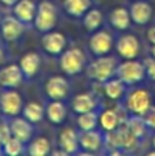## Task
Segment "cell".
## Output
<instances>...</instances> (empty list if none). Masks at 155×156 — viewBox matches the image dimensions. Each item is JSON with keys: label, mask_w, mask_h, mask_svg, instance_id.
<instances>
[{"label": "cell", "mask_w": 155, "mask_h": 156, "mask_svg": "<svg viewBox=\"0 0 155 156\" xmlns=\"http://www.w3.org/2000/svg\"><path fill=\"white\" fill-rule=\"evenodd\" d=\"M2 145H3V144L0 143V154H2Z\"/></svg>", "instance_id": "obj_39"}, {"label": "cell", "mask_w": 155, "mask_h": 156, "mask_svg": "<svg viewBox=\"0 0 155 156\" xmlns=\"http://www.w3.org/2000/svg\"><path fill=\"white\" fill-rule=\"evenodd\" d=\"M40 63H41L40 56H38L37 54H34V52H29V54H26L21 59L19 67H21L22 73H23L26 77H33L38 71Z\"/></svg>", "instance_id": "obj_24"}, {"label": "cell", "mask_w": 155, "mask_h": 156, "mask_svg": "<svg viewBox=\"0 0 155 156\" xmlns=\"http://www.w3.org/2000/svg\"><path fill=\"white\" fill-rule=\"evenodd\" d=\"M99 125V114L95 111H89V112H84V114H78L77 118V126L81 132L85 130H93L96 129Z\"/></svg>", "instance_id": "obj_27"}, {"label": "cell", "mask_w": 155, "mask_h": 156, "mask_svg": "<svg viewBox=\"0 0 155 156\" xmlns=\"http://www.w3.org/2000/svg\"><path fill=\"white\" fill-rule=\"evenodd\" d=\"M3 147H4V152L7 155L15 156L22 152V141H19L18 138H15V137H11L10 140H7L3 144Z\"/></svg>", "instance_id": "obj_30"}, {"label": "cell", "mask_w": 155, "mask_h": 156, "mask_svg": "<svg viewBox=\"0 0 155 156\" xmlns=\"http://www.w3.org/2000/svg\"><path fill=\"white\" fill-rule=\"evenodd\" d=\"M23 32V25L18 18H5L2 23V33L3 37L8 41L16 40Z\"/></svg>", "instance_id": "obj_19"}, {"label": "cell", "mask_w": 155, "mask_h": 156, "mask_svg": "<svg viewBox=\"0 0 155 156\" xmlns=\"http://www.w3.org/2000/svg\"><path fill=\"white\" fill-rule=\"evenodd\" d=\"M71 108L76 114L95 111L98 108V100L91 93H80L77 96H74L73 101H71Z\"/></svg>", "instance_id": "obj_16"}, {"label": "cell", "mask_w": 155, "mask_h": 156, "mask_svg": "<svg viewBox=\"0 0 155 156\" xmlns=\"http://www.w3.org/2000/svg\"><path fill=\"white\" fill-rule=\"evenodd\" d=\"M102 86H103V92L107 99L114 100V101L121 100L126 94V85L117 77L107 80L106 82L102 83Z\"/></svg>", "instance_id": "obj_17"}, {"label": "cell", "mask_w": 155, "mask_h": 156, "mask_svg": "<svg viewBox=\"0 0 155 156\" xmlns=\"http://www.w3.org/2000/svg\"><path fill=\"white\" fill-rule=\"evenodd\" d=\"M117 59L109 55L98 56L93 62H91L87 67V76L89 80H93L98 83H103L107 80L115 77L117 70Z\"/></svg>", "instance_id": "obj_1"}, {"label": "cell", "mask_w": 155, "mask_h": 156, "mask_svg": "<svg viewBox=\"0 0 155 156\" xmlns=\"http://www.w3.org/2000/svg\"><path fill=\"white\" fill-rule=\"evenodd\" d=\"M115 77L120 78L126 86H133L146 80V66L136 59H125L117 65Z\"/></svg>", "instance_id": "obj_2"}, {"label": "cell", "mask_w": 155, "mask_h": 156, "mask_svg": "<svg viewBox=\"0 0 155 156\" xmlns=\"http://www.w3.org/2000/svg\"><path fill=\"white\" fill-rule=\"evenodd\" d=\"M153 105L151 93L144 88H136L131 90L125 97V108L131 115L144 116Z\"/></svg>", "instance_id": "obj_3"}, {"label": "cell", "mask_w": 155, "mask_h": 156, "mask_svg": "<svg viewBox=\"0 0 155 156\" xmlns=\"http://www.w3.org/2000/svg\"><path fill=\"white\" fill-rule=\"evenodd\" d=\"M36 10L37 7L32 0H18L14 8V12L21 22H30L32 19H34Z\"/></svg>", "instance_id": "obj_21"}, {"label": "cell", "mask_w": 155, "mask_h": 156, "mask_svg": "<svg viewBox=\"0 0 155 156\" xmlns=\"http://www.w3.org/2000/svg\"><path fill=\"white\" fill-rule=\"evenodd\" d=\"M143 63L146 66V77L150 81L155 82V59L154 58H148Z\"/></svg>", "instance_id": "obj_31"}, {"label": "cell", "mask_w": 155, "mask_h": 156, "mask_svg": "<svg viewBox=\"0 0 155 156\" xmlns=\"http://www.w3.org/2000/svg\"><path fill=\"white\" fill-rule=\"evenodd\" d=\"M41 44H43V48L45 49V52H48L51 55H59L65 51L67 41H66V37L62 33L49 30L44 34Z\"/></svg>", "instance_id": "obj_12"}, {"label": "cell", "mask_w": 155, "mask_h": 156, "mask_svg": "<svg viewBox=\"0 0 155 156\" xmlns=\"http://www.w3.org/2000/svg\"><path fill=\"white\" fill-rule=\"evenodd\" d=\"M151 58L155 59V44H153V47H151Z\"/></svg>", "instance_id": "obj_36"}, {"label": "cell", "mask_w": 155, "mask_h": 156, "mask_svg": "<svg viewBox=\"0 0 155 156\" xmlns=\"http://www.w3.org/2000/svg\"><path fill=\"white\" fill-rule=\"evenodd\" d=\"M2 62H3V52H2V49H0V65H2Z\"/></svg>", "instance_id": "obj_37"}, {"label": "cell", "mask_w": 155, "mask_h": 156, "mask_svg": "<svg viewBox=\"0 0 155 156\" xmlns=\"http://www.w3.org/2000/svg\"><path fill=\"white\" fill-rule=\"evenodd\" d=\"M16 2H18V0H2V3H4V4H7V5H13V4H15Z\"/></svg>", "instance_id": "obj_35"}, {"label": "cell", "mask_w": 155, "mask_h": 156, "mask_svg": "<svg viewBox=\"0 0 155 156\" xmlns=\"http://www.w3.org/2000/svg\"><path fill=\"white\" fill-rule=\"evenodd\" d=\"M109 22L113 29L118 30V32H125V30H128L132 23V18H131V14H129V10L125 7H117V8H114V10H111L109 14Z\"/></svg>", "instance_id": "obj_13"}, {"label": "cell", "mask_w": 155, "mask_h": 156, "mask_svg": "<svg viewBox=\"0 0 155 156\" xmlns=\"http://www.w3.org/2000/svg\"><path fill=\"white\" fill-rule=\"evenodd\" d=\"M117 54L124 59H136L140 55V41L135 34H122L115 41Z\"/></svg>", "instance_id": "obj_8"}, {"label": "cell", "mask_w": 155, "mask_h": 156, "mask_svg": "<svg viewBox=\"0 0 155 156\" xmlns=\"http://www.w3.org/2000/svg\"><path fill=\"white\" fill-rule=\"evenodd\" d=\"M144 121H146V125H147L148 129L155 130V105H151V108L146 112Z\"/></svg>", "instance_id": "obj_32"}, {"label": "cell", "mask_w": 155, "mask_h": 156, "mask_svg": "<svg viewBox=\"0 0 155 156\" xmlns=\"http://www.w3.org/2000/svg\"><path fill=\"white\" fill-rule=\"evenodd\" d=\"M102 22H103V14L100 10L98 8H89L87 12L82 16V23L84 27L88 30L89 33L98 30L102 26Z\"/></svg>", "instance_id": "obj_25"}, {"label": "cell", "mask_w": 155, "mask_h": 156, "mask_svg": "<svg viewBox=\"0 0 155 156\" xmlns=\"http://www.w3.org/2000/svg\"><path fill=\"white\" fill-rule=\"evenodd\" d=\"M66 107L60 100H54L52 103H49V105L47 107V116L48 119L55 125H60L66 118Z\"/></svg>", "instance_id": "obj_26"}, {"label": "cell", "mask_w": 155, "mask_h": 156, "mask_svg": "<svg viewBox=\"0 0 155 156\" xmlns=\"http://www.w3.org/2000/svg\"><path fill=\"white\" fill-rule=\"evenodd\" d=\"M65 11L73 18H82L84 14L92 7V0H65Z\"/></svg>", "instance_id": "obj_20"}, {"label": "cell", "mask_w": 155, "mask_h": 156, "mask_svg": "<svg viewBox=\"0 0 155 156\" xmlns=\"http://www.w3.org/2000/svg\"><path fill=\"white\" fill-rule=\"evenodd\" d=\"M128 110L124 107L109 108L99 114V125L104 132H113L128 119Z\"/></svg>", "instance_id": "obj_6"}, {"label": "cell", "mask_w": 155, "mask_h": 156, "mask_svg": "<svg viewBox=\"0 0 155 156\" xmlns=\"http://www.w3.org/2000/svg\"><path fill=\"white\" fill-rule=\"evenodd\" d=\"M45 93L52 100H63L69 93V82L65 77L54 76L45 83Z\"/></svg>", "instance_id": "obj_11"}, {"label": "cell", "mask_w": 155, "mask_h": 156, "mask_svg": "<svg viewBox=\"0 0 155 156\" xmlns=\"http://www.w3.org/2000/svg\"><path fill=\"white\" fill-rule=\"evenodd\" d=\"M153 148L155 149V134H154V137H153Z\"/></svg>", "instance_id": "obj_38"}, {"label": "cell", "mask_w": 155, "mask_h": 156, "mask_svg": "<svg viewBox=\"0 0 155 156\" xmlns=\"http://www.w3.org/2000/svg\"><path fill=\"white\" fill-rule=\"evenodd\" d=\"M22 70L19 66L11 65L7 67L0 70V85L7 86V88H13V86H18L22 81Z\"/></svg>", "instance_id": "obj_18"}, {"label": "cell", "mask_w": 155, "mask_h": 156, "mask_svg": "<svg viewBox=\"0 0 155 156\" xmlns=\"http://www.w3.org/2000/svg\"><path fill=\"white\" fill-rule=\"evenodd\" d=\"M11 129L7 123H0V143L4 144L7 140L11 138Z\"/></svg>", "instance_id": "obj_33"}, {"label": "cell", "mask_w": 155, "mask_h": 156, "mask_svg": "<svg viewBox=\"0 0 155 156\" xmlns=\"http://www.w3.org/2000/svg\"><path fill=\"white\" fill-rule=\"evenodd\" d=\"M114 45V38L106 30H95L92 32V36L89 37L88 41V47H89L91 52L95 56H104L109 55L110 51L113 49Z\"/></svg>", "instance_id": "obj_7"}, {"label": "cell", "mask_w": 155, "mask_h": 156, "mask_svg": "<svg viewBox=\"0 0 155 156\" xmlns=\"http://www.w3.org/2000/svg\"><path fill=\"white\" fill-rule=\"evenodd\" d=\"M125 125L129 129V132H131L136 138H139V140L144 138L146 134H147L148 127H147V125H146L144 116L131 115V114H129L128 119L125 121Z\"/></svg>", "instance_id": "obj_23"}, {"label": "cell", "mask_w": 155, "mask_h": 156, "mask_svg": "<svg viewBox=\"0 0 155 156\" xmlns=\"http://www.w3.org/2000/svg\"><path fill=\"white\" fill-rule=\"evenodd\" d=\"M59 147L66 155L76 154L80 149L78 134H77L76 130L71 129V127L63 129L59 134Z\"/></svg>", "instance_id": "obj_14"}, {"label": "cell", "mask_w": 155, "mask_h": 156, "mask_svg": "<svg viewBox=\"0 0 155 156\" xmlns=\"http://www.w3.org/2000/svg\"><path fill=\"white\" fill-rule=\"evenodd\" d=\"M0 105H2L3 112L7 114V115H18L22 108V99L16 92L8 90L2 94Z\"/></svg>", "instance_id": "obj_15"}, {"label": "cell", "mask_w": 155, "mask_h": 156, "mask_svg": "<svg viewBox=\"0 0 155 156\" xmlns=\"http://www.w3.org/2000/svg\"><path fill=\"white\" fill-rule=\"evenodd\" d=\"M10 129H11V134L15 138H18L19 141H22V143L27 141L30 138V136H32V126H30V122L27 119H21V118L14 119Z\"/></svg>", "instance_id": "obj_22"}, {"label": "cell", "mask_w": 155, "mask_h": 156, "mask_svg": "<svg viewBox=\"0 0 155 156\" xmlns=\"http://www.w3.org/2000/svg\"><path fill=\"white\" fill-rule=\"evenodd\" d=\"M129 14H131V18H132L133 23L143 26V25L150 23L154 11L148 2H144V0H135V3H132L131 8H129Z\"/></svg>", "instance_id": "obj_10"}, {"label": "cell", "mask_w": 155, "mask_h": 156, "mask_svg": "<svg viewBox=\"0 0 155 156\" xmlns=\"http://www.w3.org/2000/svg\"><path fill=\"white\" fill-rule=\"evenodd\" d=\"M49 149H51L49 141L45 137H38L34 141H32L29 147V154L33 156H44L49 154Z\"/></svg>", "instance_id": "obj_29"}, {"label": "cell", "mask_w": 155, "mask_h": 156, "mask_svg": "<svg viewBox=\"0 0 155 156\" xmlns=\"http://www.w3.org/2000/svg\"><path fill=\"white\" fill-rule=\"evenodd\" d=\"M56 7L49 2H41L36 10L34 25L40 32H49L56 23Z\"/></svg>", "instance_id": "obj_5"}, {"label": "cell", "mask_w": 155, "mask_h": 156, "mask_svg": "<svg viewBox=\"0 0 155 156\" xmlns=\"http://www.w3.org/2000/svg\"><path fill=\"white\" fill-rule=\"evenodd\" d=\"M80 148L87 154H96L104 145V134H102L100 130H85L78 134Z\"/></svg>", "instance_id": "obj_9"}, {"label": "cell", "mask_w": 155, "mask_h": 156, "mask_svg": "<svg viewBox=\"0 0 155 156\" xmlns=\"http://www.w3.org/2000/svg\"><path fill=\"white\" fill-rule=\"evenodd\" d=\"M147 38H148V41L151 43V45L155 44V26H151L150 29L147 30Z\"/></svg>", "instance_id": "obj_34"}, {"label": "cell", "mask_w": 155, "mask_h": 156, "mask_svg": "<svg viewBox=\"0 0 155 156\" xmlns=\"http://www.w3.org/2000/svg\"><path fill=\"white\" fill-rule=\"evenodd\" d=\"M23 115L30 123L34 122H40L44 116V108L38 103H29L26 104V107L23 108Z\"/></svg>", "instance_id": "obj_28"}, {"label": "cell", "mask_w": 155, "mask_h": 156, "mask_svg": "<svg viewBox=\"0 0 155 156\" xmlns=\"http://www.w3.org/2000/svg\"><path fill=\"white\" fill-rule=\"evenodd\" d=\"M87 58L85 54L80 48H69L62 52L60 56V69L67 76H76L80 74L85 67Z\"/></svg>", "instance_id": "obj_4"}]
</instances>
